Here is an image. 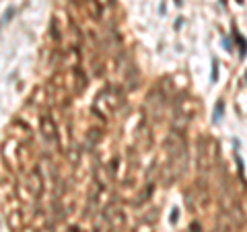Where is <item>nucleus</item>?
<instances>
[{"mask_svg": "<svg viewBox=\"0 0 247 232\" xmlns=\"http://www.w3.org/2000/svg\"><path fill=\"white\" fill-rule=\"evenodd\" d=\"M235 39H237V43H239V47H241V58L245 56V39H243L239 33H235Z\"/></svg>", "mask_w": 247, "mask_h": 232, "instance_id": "20e7f679", "label": "nucleus"}, {"mask_svg": "<svg viewBox=\"0 0 247 232\" xmlns=\"http://www.w3.org/2000/svg\"><path fill=\"white\" fill-rule=\"evenodd\" d=\"M210 80H212V82L218 80V62H216V60H212V74H210Z\"/></svg>", "mask_w": 247, "mask_h": 232, "instance_id": "f03ea898", "label": "nucleus"}, {"mask_svg": "<svg viewBox=\"0 0 247 232\" xmlns=\"http://www.w3.org/2000/svg\"><path fill=\"white\" fill-rule=\"evenodd\" d=\"M12 15H15V8L11 6V8H8V11L4 12V17H2V21H0V27H2V25H4L6 21H11V19H12Z\"/></svg>", "mask_w": 247, "mask_h": 232, "instance_id": "7ed1b4c3", "label": "nucleus"}, {"mask_svg": "<svg viewBox=\"0 0 247 232\" xmlns=\"http://www.w3.org/2000/svg\"><path fill=\"white\" fill-rule=\"evenodd\" d=\"M223 111H224V103L218 101V103H216V107H214V113H212V121H214V123H218V121H220Z\"/></svg>", "mask_w": 247, "mask_h": 232, "instance_id": "f257e3e1", "label": "nucleus"}, {"mask_svg": "<svg viewBox=\"0 0 247 232\" xmlns=\"http://www.w3.org/2000/svg\"><path fill=\"white\" fill-rule=\"evenodd\" d=\"M223 45H224V47H227V49H231V41H229V39H227V37H224V39H223Z\"/></svg>", "mask_w": 247, "mask_h": 232, "instance_id": "39448f33", "label": "nucleus"}]
</instances>
